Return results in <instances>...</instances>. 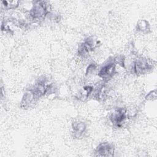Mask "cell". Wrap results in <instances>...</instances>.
Segmentation results:
<instances>
[{"instance_id":"7a4b0ae2","label":"cell","mask_w":157,"mask_h":157,"mask_svg":"<svg viewBox=\"0 0 157 157\" xmlns=\"http://www.w3.org/2000/svg\"><path fill=\"white\" fill-rule=\"evenodd\" d=\"M47 9L46 5L44 4L42 2H39V4L34 5L33 8L31 9L30 15L34 20H39L44 18L47 14Z\"/></svg>"},{"instance_id":"ba28073f","label":"cell","mask_w":157,"mask_h":157,"mask_svg":"<svg viewBox=\"0 0 157 157\" xmlns=\"http://www.w3.org/2000/svg\"><path fill=\"white\" fill-rule=\"evenodd\" d=\"M72 129H73L74 135L77 137H80L85 132L86 129V126L85 123L83 122H77L74 123Z\"/></svg>"},{"instance_id":"3957f363","label":"cell","mask_w":157,"mask_h":157,"mask_svg":"<svg viewBox=\"0 0 157 157\" xmlns=\"http://www.w3.org/2000/svg\"><path fill=\"white\" fill-rule=\"evenodd\" d=\"M151 65L147 59L140 58L134 63L133 69L136 74H144L151 68Z\"/></svg>"},{"instance_id":"277c9868","label":"cell","mask_w":157,"mask_h":157,"mask_svg":"<svg viewBox=\"0 0 157 157\" xmlns=\"http://www.w3.org/2000/svg\"><path fill=\"white\" fill-rule=\"evenodd\" d=\"M96 153L98 156H113L114 148L109 143H102L97 147Z\"/></svg>"},{"instance_id":"8992f818","label":"cell","mask_w":157,"mask_h":157,"mask_svg":"<svg viewBox=\"0 0 157 157\" xmlns=\"http://www.w3.org/2000/svg\"><path fill=\"white\" fill-rule=\"evenodd\" d=\"M95 43L93 39L88 38L86 39L78 47V53L82 56H85L94 48Z\"/></svg>"},{"instance_id":"5b68a950","label":"cell","mask_w":157,"mask_h":157,"mask_svg":"<svg viewBox=\"0 0 157 157\" xmlns=\"http://www.w3.org/2000/svg\"><path fill=\"white\" fill-rule=\"evenodd\" d=\"M126 112L123 109H118L115 110L110 117V120L112 123L120 126L126 118Z\"/></svg>"},{"instance_id":"6da1fadb","label":"cell","mask_w":157,"mask_h":157,"mask_svg":"<svg viewBox=\"0 0 157 157\" xmlns=\"http://www.w3.org/2000/svg\"><path fill=\"white\" fill-rule=\"evenodd\" d=\"M115 63L113 61L105 64L99 70L98 75L104 79L110 78L115 72Z\"/></svg>"},{"instance_id":"52a82bcc","label":"cell","mask_w":157,"mask_h":157,"mask_svg":"<svg viewBox=\"0 0 157 157\" xmlns=\"http://www.w3.org/2000/svg\"><path fill=\"white\" fill-rule=\"evenodd\" d=\"M37 98L36 96L33 91L30 90L25 93L21 102V105L23 107H29L35 102V100Z\"/></svg>"},{"instance_id":"30bf717a","label":"cell","mask_w":157,"mask_h":157,"mask_svg":"<svg viewBox=\"0 0 157 157\" xmlns=\"http://www.w3.org/2000/svg\"><path fill=\"white\" fill-rule=\"evenodd\" d=\"M2 3L3 4L2 6H4L5 7L12 9L18 6V2L17 1H2Z\"/></svg>"},{"instance_id":"9c48e42d","label":"cell","mask_w":157,"mask_h":157,"mask_svg":"<svg viewBox=\"0 0 157 157\" xmlns=\"http://www.w3.org/2000/svg\"><path fill=\"white\" fill-rule=\"evenodd\" d=\"M137 28L139 31L142 32L147 31L149 29V25L148 22L144 20H140L138 22L137 25Z\"/></svg>"},{"instance_id":"8fae6325","label":"cell","mask_w":157,"mask_h":157,"mask_svg":"<svg viewBox=\"0 0 157 157\" xmlns=\"http://www.w3.org/2000/svg\"><path fill=\"white\" fill-rule=\"evenodd\" d=\"M96 69V66H95L94 64H90L87 69V73L91 74V73L94 72Z\"/></svg>"}]
</instances>
